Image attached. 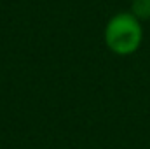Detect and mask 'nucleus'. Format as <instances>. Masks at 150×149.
Listing matches in <instances>:
<instances>
[{
    "mask_svg": "<svg viewBox=\"0 0 150 149\" xmlns=\"http://www.w3.org/2000/svg\"><path fill=\"white\" fill-rule=\"evenodd\" d=\"M143 40V27L138 18L131 12H119L105 27V44L107 47L119 54L127 56L138 51Z\"/></svg>",
    "mask_w": 150,
    "mask_h": 149,
    "instance_id": "1",
    "label": "nucleus"
},
{
    "mask_svg": "<svg viewBox=\"0 0 150 149\" xmlns=\"http://www.w3.org/2000/svg\"><path fill=\"white\" fill-rule=\"evenodd\" d=\"M131 14L140 21L150 19V0H133L131 2Z\"/></svg>",
    "mask_w": 150,
    "mask_h": 149,
    "instance_id": "2",
    "label": "nucleus"
}]
</instances>
